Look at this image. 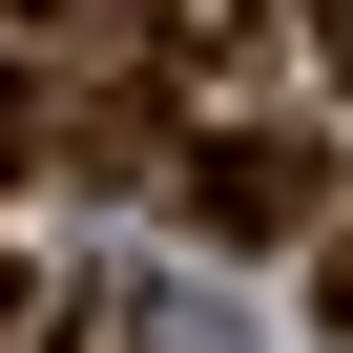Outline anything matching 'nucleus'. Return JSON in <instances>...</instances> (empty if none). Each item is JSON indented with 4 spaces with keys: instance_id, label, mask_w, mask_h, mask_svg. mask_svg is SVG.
I'll return each mask as SVG.
<instances>
[{
    "instance_id": "obj_1",
    "label": "nucleus",
    "mask_w": 353,
    "mask_h": 353,
    "mask_svg": "<svg viewBox=\"0 0 353 353\" xmlns=\"http://www.w3.org/2000/svg\"><path fill=\"white\" fill-rule=\"evenodd\" d=\"M188 188H208V229H291L312 208V145H208Z\"/></svg>"
},
{
    "instance_id": "obj_5",
    "label": "nucleus",
    "mask_w": 353,
    "mask_h": 353,
    "mask_svg": "<svg viewBox=\"0 0 353 353\" xmlns=\"http://www.w3.org/2000/svg\"><path fill=\"white\" fill-rule=\"evenodd\" d=\"M332 332H353V250H332Z\"/></svg>"
},
{
    "instance_id": "obj_3",
    "label": "nucleus",
    "mask_w": 353,
    "mask_h": 353,
    "mask_svg": "<svg viewBox=\"0 0 353 353\" xmlns=\"http://www.w3.org/2000/svg\"><path fill=\"white\" fill-rule=\"evenodd\" d=\"M0 353H21V270H0Z\"/></svg>"
},
{
    "instance_id": "obj_4",
    "label": "nucleus",
    "mask_w": 353,
    "mask_h": 353,
    "mask_svg": "<svg viewBox=\"0 0 353 353\" xmlns=\"http://www.w3.org/2000/svg\"><path fill=\"white\" fill-rule=\"evenodd\" d=\"M312 21H332V63H353V0H312Z\"/></svg>"
},
{
    "instance_id": "obj_2",
    "label": "nucleus",
    "mask_w": 353,
    "mask_h": 353,
    "mask_svg": "<svg viewBox=\"0 0 353 353\" xmlns=\"http://www.w3.org/2000/svg\"><path fill=\"white\" fill-rule=\"evenodd\" d=\"M83 332H104V353H229V332H208V312H188V291H104V312H83Z\"/></svg>"
}]
</instances>
